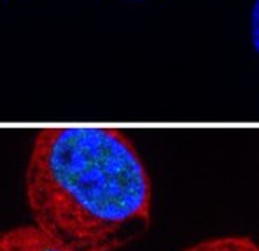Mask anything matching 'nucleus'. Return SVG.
I'll list each match as a JSON object with an SVG mask.
<instances>
[{
  "label": "nucleus",
  "mask_w": 259,
  "mask_h": 251,
  "mask_svg": "<svg viewBox=\"0 0 259 251\" xmlns=\"http://www.w3.org/2000/svg\"><path fill=\"white\" fill-rule=\"evenodd\" d=\"M32 223L72 251H121L152 223V185L126 134L107 127L37 132L25 169Z\"/></svg>",
  "instance_id": "nucleus-1"
},
{
  "label": "nucleus",
  "mask_w": 259,
  "mask_h": 251,
  "mask_svg": "<svg viewBox=\"0 0 259 251\" xmlns=\"http://www.w3.org/2000/svg\"><path fill=\"white\" fill-rule=\"evenodd\" d=\"M182 251H259V244L247 235H219L198 241Z\"/></svg>",
  "instance_id": "nucleus-3"
},
{
  "label": "nucleus",
  "mask_w": 259,
  "mask_h": 251,
  "mask_svg": "<svg viewBox=\"0 0 259 251\" xmlns=\"http://www.w3.org/2000/svg\"><path fill=\"white\" fill-rule=\"evenodd\" d=\"M250 39H252V46L259 55V0L254 2L252 13H250Z\"/></svg>",
  "instance_id": "nucleus-4"
},
{
  "label": "nucleus",
  "mask_w": 259,
  "mask_h": 251,
  "mask_svg": "<svg viewBox=\"0 0 259 251\" xmlns=\"http://www.w3.org/2000/svg\"><path fill=\"white\" fill-rule=\"evenodd\" d=\"M0 251H72L49 237L37 225L20 223L0 232Z\"/></svg>",
  "instance_id": "nucleus-2"
},
{
  "label": "nucleus",
  "mask_w": 259,
  "mask_h": 251,
  "mask_svg": "<svg viewBox=\"0 0 259 251\" xmlns=\"http://www.w3.org/2000/svg\"><path fill=\"white\" fill-rule=\"evenodd\" d=\"M133 2H144V0H133Z\"/></svg>",
  "instance_id": "nucleus-5"
}]
</instances>
